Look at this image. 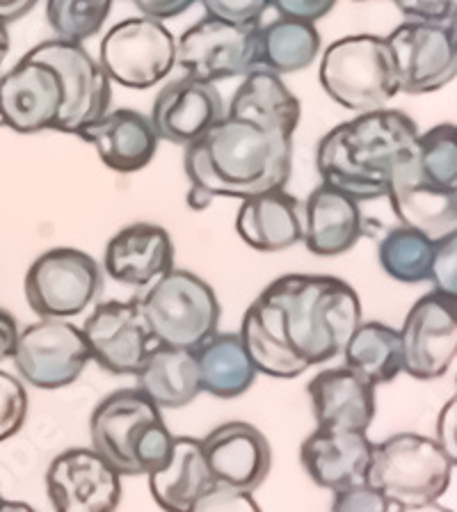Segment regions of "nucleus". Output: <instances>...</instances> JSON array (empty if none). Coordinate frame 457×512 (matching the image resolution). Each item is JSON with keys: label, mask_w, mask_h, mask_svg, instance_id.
I'll return each mask as SVG.
<instances>
[{"label": "nucleus", "mask_w": 457, "mask_h": 512, "mask_svg": "<svg viewBox=\"0 0 457 512\" xmlns=\"http://www.w3.org/2000/svg\"><path fill=\"white\" fill-rule=\"evenodd\" d=\"M188 206L195 211L218 197L243 199L286 188L293 170V138L224 115L186 147Z\"/></svg>", "instance_id": "f257e3e1"}, {"label": "nucleus", "mask_w": 457, "mask_h": 512, "mask_svg": "<svg viewBox=\"0 0 457 512\" xmlns=\"http://www.w3.org/2000/svg\"><path fill=\"white\" fill-rule=\"evenodd\" d=\"M419 128L400 110L362 112L323 135L316 149V167L323 183L375 202L387 197L389 179L400 160L412 156Z\"/></svg>", "instance_id": "f03ea898"}, {"label": "nucleus", "mask_w": 457, "mask_h": 512, "mask_svg": "<svg viewBox=\"0 0 457 512\" xmlns=\"http://www.w3.org/2000/svg\"><path fill=\"white\" fill-rule=\"evenodd\" d=\"M282 309L295 352L311 366L332 362L362 320V300L348 282L332 275H284L263 288Z\"/></svg>", "instance_id": "7ed1b4c3"}, {"label": "nucleus", "mask_w": 457, "mask_h": 512, "mask_svg": "<svg viewBox=\"0 0 457 512\" xmlns=\"http://www.w3.org/2000/svg\"><path fill=\"white\" fill-rule=\"evenodd\" d=\"M92 448L122 476H149L170 455L174 435L160 407L135 389H119L94 407Z\"/></svg>", "instance_id": "20e7f679"}, {"label": "nucleus", "mask_w": 457, "mask_h": 512, "mask_svg": "<svg viewBox=\"0 0 457 512\" xmlns=\"http://www.w3.org/2000/svg\"><path fill=\"white\" fill-rule=\"evenodd\" d=\"M318 78L332 101L357 115L387 108L400 92L387 37L368 32L341 37L327 46L320 58Z\"/></svg>", "instance_id": "39448f33"}, {"label": "nucleus", "mask_w": 457, "mask_h": 512, "mask_svg": "<svg viewBox=\"0 0 457 512\" xmlns=\"http://www.w3.org/2000/svg\"><path fill=\"white\" fill-rule=\"evenodd\" d=\"M453 462L437 439L416 432H398L373 444L366 483L380 490L391 506H421L448 492Z\"/></svg>", "instance_id": "423d86ee"}, {"label": "nucleus", "mask_w": 457, "mask_h": 512, "mask_svg": "<svg viewBox=\"0 0 457 512\" xmlns=\"http://www.w3.org/2000/svg\"><path fill=\"white\" fill-rule=\"evenodd\" d=\"M151 341L195 350L218 332L220 302L213 286L190 270L172 268L138 300Z\"/></svg>", "instance_id": "0eeeda50"}, {"label": "nucleus", "mask_w": 457, "mask_h": 512, "mask_svg": "<svg viewBox=\"0 0 457 512\" xmlns=\"http://www.w3.org/2000/svg\"><path fill=\"white\" fill-rule=\"evenodd\" d=\"M99 64L110 83L149 90L176 67V39L163 21L131 16L112 26L99 46Z\"/></svg>", "instance_id": "6e6552de"}, {"label": "nucleus", "mask_w": 457, "mask_h": 512, "mask_svg": "<svg viewBox=\"0 0 457 512\" xmlns=\"http://www.w3.org/2000/svg\"><path fill=\"white\" fill-rule=\"evenodd\" d=\"M103 288L101 266L76 247L39 254L23 279L28 307L39 318H74L90 307Z\"/></svg>", "instance_id": "1a4fd4ad"}, {"label": "nucleus", "mask_w": 457, "mask_h": 512, "mask_svg": "<svg viewBox=\"0 0 457 512\" xmlns=\"http://www.w3.org/2000/svg\"><path fill=\"white\" fill-rule=\"evenodd\" d=\"M259 23H231L208 16L176 39V67L186 76L218 83L259 67Z\"/></svg>", "instance_id": "9d476101"}, {"label": "nucleus", "mask_w": 457, "mask_h": 512, "mask_svg": "<svg viewBox=\"0 0 457 512\" xmlns=\"http://www.w3.org/2000/svg\"><path fill=\"white\" fill-rule=\"evenodd\" d=\"M55 69L62 83V108L53 131L78 135L110 110L112 83L83 44L48 39L26 53Z\"/></svg>", "instance_id": "9b49d317"}, {"label": "nucleus", "mask_w": 457, "mask_h": 512, "mask_svg": "<svg viewBox=\"0 0 457 512\" xmlns=\"http://www.w3.org/2000/svg\"><path fill=\"white\" fill-rule=\"evenodd\" d=\"M10 359L30 387L62 389L83 375L92 357L80 327L62 318H42L19 330Z\"/></svg>", "instance_id": "f8f14e48"}, {"label": "nucleus", "mask_w": 457, "mask_h": 512, "mask_svg": "<svg viewBox=\"0 0 457 512\" xmlns=\"http://www.w3.org/2000/svg\"><path fill=\"white\" fill-rule=\"evenodd\" d=\"M46 492L55 512H117L122 474L94 448H69L48 464Z\"/></svg>", "instance_id": "ddd939ff"}, {"label": "nucleus", "mask_w": 457, "mask_h": 512, "mask_svg": "<svg viewBox=\"0 0 457 512\" xmlns=\"http://www.w3.org/2000/svg\"><path fill=\"white\" fill-rule=\"evenodd\" d=\"M400 92L430 94L457 76V42L442 23L405 21L387 37Z\"/></svg>", "instance_id": "4468645a"}, {"label": "nucleus", "mask_w": 457, "mask_h": 512, "mask_svg": "<svg viewBox=\"0 0 457 512\" xmlns=\"http://www.w3.org/2000/svg\"><path fill=\"white\" fill-rule=\"evenodd\" d=\"M400 346L410 378H442L457 359V304L439 293L416 300L400 327Z\"/></svg>", "instance_id": "2eb2a0df"}, {"label": "nucleus", "mask_w": 457, "mask_h": 512, "mask_svg": "<svg viewBox=\"0 0 457 512\" xmlns=\"http://www.w3.org/2000/svg\"><path fill=\"white\" fill-rule=\"evenodd\" d=\"M60 108V76L46 62L23 55L0 76V126L21 135L53 131Z\"/></svg>", "instance_id": "dca6fc26"}, {"label": "nucleus", "mask_w": 457, "mask_h": 512, "mask_svg": "<svg viewBox=\"0 0 457 512\" xmlns=\"http://www.w3.org/2000/svg\"><path fill=\"white\" fill-rule=\"evenodd\" d=\"M90 357L115 375H135L149 355L151 334L138 300H110L96 307L80 327Z\"/></svg>", "instance_id": "f3484780"}, {"label": "nucleus", "mask_w": 457, "mask_h": 512, "mask_svg": "<svg viewBox=\"0 0 457 512\" xmlns=\"http://www.w3.org/2000/svg\"><path fill=\"white\" fill-rule=\"evenodd\" d=\"M202 448L208 471L218 487L252 494L270 476V442L252 423H222L202 439Z\"/></svg>", "instance_id": "a211bd4d"}, {"label": "nucleus", "mask_w": 457, "mask_h": 512, "mask_svg": "<svg viewBox=\"0 0 457 512\" xmlns=\"http://www.w3.org/2000/svg\"><path fill=\"white\" fill-rule=\"evenodd\" d=\"M224 115H227V106L215 83L183 76L158 92L149 117L160 140L188 147Z\"/></svg>", "instance_id": "6ab92c4d"}, {"label": "nucleus", "mask_w": 457, "mask_h": 512, "mask_svg": "<svg viewBox=\"0 0 457 512\" xmlns=\"http://www.w3.org/2000/svg\"><path fill=\"white\" fill-rule=\"evenodd\" d=\"M387 199L403 227L421 231L432 243L457 229L455 195L437 188L421 174L416 151L394 167Z\"/></svg>", "instance_id": "aec40b11"}, {"label": "nucleus", "mask_w": 457, "mask_h": 512, "mask_svg": "<svg viewBox=\"0 0 457 512\" xmlns=\"http://www.w3.org/2000/svg\"><path fill=\"white\" fill-rule=\"evenodd\" d=\"M373 442L364 430L318 426L300 446V462L307 476L325 490L364 483Z\"/></svg>", "instance_id": "412c9836"}, {"label": "nucleus", "mask_w": 457, "mask_h": 512, "mask_svg": "<svg viewBox=\"0 0 457 512\" xmlns=\"http://www.w3.org/2000/svg\"><path fill=\"white\" fill-rule=\"evenodd\" d=\"M76 138L92 144L108 170L122 174L144 170L156 158L160 144L151 117L131 108L108 110Z\"/></svg>", "instance_id": "4be33fe9"}, {"label": "nucleus", "mask_w": 457, "mask_h": 512, "mask_svg": "<svg viewBox=\"0 0 457 512\" xmlns=\"http://www.w3.org/2000/svg\"><path fill=\"white\" fill-rule=\"evenodd\" d=\"M174 268V243L163 227L135 222L108 240L103 270L119 284L151 286Z\"/></svg>", "instance_id": "5701e85b"}, {"label": "nucleus", "mask_w": 457, "mask_h": 512, "mask_svg": "<svg viewBox=\"0 0 457 512\" xmlns=\"http://www.w3.org/2000/svg\"><path fill=\"white\" fill-rule=\"evenodd\" d=\"M364 234L362 208L355 197L327 183L311 192L302 208V240L316 256H341L350 252Z\"/></svg>", "instance_id": "b1692460"}, {"label": "nucleus", "mask_w": 457, "mask_h": 512, "mask_svg": "<svg viewBox=\"0 0 457 512\" xmlns=\"http://www.w3.org/2000/svg\"><path fill=\"white\" fill-rule=\"evenodd\" d=\"M307 391L318 426L366 432L378 414L375 387L348 366L320 371Z\"/></svg>", "instance_id": "393cba45"}, {"label": "nucleus", "mask_w": 457, "mask_h": 512, "mask_svg": "<svg viewBox=\"0 0 457 512\" xmlns=\"http://www.w3.org/2000/svg\"><path fill=\"white\" fill-rule=\"evenodd\" d=\"M238 334L256 373L270 375L277 380H293L309 368V364L291 346L282 309L263 293L247 307Z\"/></svg>", "instance_id": "a878e982"}, {"label": "nucleus", "mask_w": 457, "mask_h": 512, "mask_svg": "<svg viewBox=\"0 0 457 512\" xmlns=\"http://www.w3.org/2000/svg\"><path fill=\"white\" fill-rule=\"evenodd\" d=\"M236 231L256 252H284L302 240V206L286 188L259 192L240 204Z\"/></svg>", "instance_id": "bb28decb"}, {"label": "nucleus", "mask_w": 457, "mask_h": 512, "mask_svg": "<svg viewBox=\"0 0 457 512\" xmlns=\"http://www.w3.org/2000/svg\"><path fill=\"white\" fill-rule=\"evenodd\" d=\"M147 478L151 496L163 512H188L215 487L202 439L192 437H174L170 455Z\"/></svg>", "instance_id": "cd10ccee"}, {"label": "nucleus", "mask_w": 457, "mask_h": 512, "mask_svg": "<svg viewBox=\"0 0 457 512\" xmlns=\"http://www.w3.org/2000/svg\"><path fill=\"white\" fill-rule=\"evenodd\" d=\"M227 115L293 138L300 126L302 106L298 96L284 85L282 76L256 67L231 96Z\"/></svg>", "instance_id": "c85d7f7f"}, {"label": "nucleus", "mask_w": 457, "mask_h": 512, "mask_svg": "<svg viewBox=\"0 0 457 512\" xmlns=\"http://www.w3.org/2000/svg\"><path fill=\"white\" fill-rule=\"evenodd\" d=\"M135 378H138V389L160 410L186 407L202 394L195 350L188 348L154 343Z\"/></svg>", "instance_id": "c756f323"}, {"label": "nucleus", "mask_w": 457, "mask_h": 512, "mask_svg": "<svg viewBox=\"0 0 457 512\" xmlns=\"http://www.w3.org/2000/svg\"><path fill=\"white\" fill-rule=\"evenodd\" d=\"M199 384L215 398L243 396L256 380V368L243 346L240 334L215 332L195 348Z\"/></svg>", "instance_id": "7c9ffc66"}, {"label": "nucleus", "mask_w": 457, "mask_h": 512, "mask_svg": "<svg viewBox=\"0 0 457 512\" xmlns=\"http://www.w3.org/2000/svg\"><path fill=\"white\" fill-rule=\"evenodd\" d=\"M320 55V32L316 23L279 19L259 28V67L272 74H295L307 69Z\"/></svg>", "instance_id": "2f4dec72"}, {"label": "nucleus", "mask_w": 457, "mask_h": 512, "mask_svg": "<svg viewBox=\"0 0 457 512\" xmlns=\"http://www.w3.org/2000/svg\"><path fill=\"white\" fill-rule=\"evenodd\" d=\"M346 366L362 375L373 387L394 382L403 373L400 332L384 323H362L343 348Z\"/></svg>", "instance_id": "473e14b6"}, {"label": "nucleus", "mask_w": 457, "mask_h": 512, "mask_svg": "<svg viewBox=\"0 0 457 512\" xmlns=\"http://www.w3.org/2000/svg\"><path fill=\"white\" fill-rule=\"evenodd\" d=\"M432 250H435V243L421 231L396 227L380 238L378 259L391 279L403 284H419L430 282Z\"/></svg>", "instance_id": "72a5a7b5"}, {"label": "nucleus", "mask_w": 457, "mask_h": 512, "mask_svg": "<svg viewBox=\"0 0 457 512\" xmlns=\"http://www.w3.org/2000/svg\"><path fill=\"white\" fill-rule=\"evenodd\" d=\"M115 0H46V21L55 37L83 44L101 32Z\"/></svg>", "instance_id": "f704fd0d"}, {"label": "nucleus", "mask_w": 457, "mask_h": 512, "mask_svg": "<svg viewBox=\"0 0 457 512\" xmlns=\"http://www.w3.org/2000/svg\"><path fill=\"white\" fill-rule=\"evenodd\" d=\"M416 160L421 174L446 192L457 190V124H437L419 133Z\"/></svg>", "instance_id": "c9c22d12"}, {"label": "nucleus", "mask_w": 457, "mask_h": 512, "mask_svg": "<svg viewBox=\"0 0 457 512\" xmlns=\"http://www.w3.org/2000/svg\"><path fill=\"white\" fill-rule=\"evenodd\" d=\"M28 419L26 387L7 371H0V444L12 439Z\"/></svg>", "instance_id": "e433bc0d"}, {"label": "nucleus", "mask_w": 457, "mask_h": 512, "mask_svg": "<svg viewBox=\"0 0 457 512\" xmlns=\"http://www.w3.org/2000/svg\"><path fill=\"white\" fill-rule=\"evenodd\" d=\"M430 282L435 286V293L457 304V229L435 240Z\"/></svg>", "instance_id": "4c0bfd02"}, {"label": "nucleus", "mask_w": 457, "mask_h": 512, "mask_svg": "<svg viewBox=\"0 0 457 512\" xmlns=\"http://www.w3.org/2000/svg\"><path fill=\"white\" fill-rule=\"evenodd\" d=\"M391 503L373 485L355 483L334 492L330 512H389Z\"/></svg>", "instance_id": "58836bf2"}, {"label": "nucleus", "mask_w": 457, "mask_h": 512, "mask_svg": "<svg viewBox=\"0 0 457 512\" xmlns=\"http://www.w3.org/2000/svg\"><path fill=\"white\" fill-rule=\"evenodd\" d=\"M188 512H263L250 492L218 487L208 490Z\"/></svg>", "instance_id": "ea45409f"}, {"label": "nucleus", "mask_w": 457, "mask_h": 512, "mask_svg": "<svg viewBox=\"0 0 457 512\" xmlns=\"http://www.w3.org/2000/svg\"><path fill=\"white\" fill-rule=\"evenodd\" d=\"M208 16L231 23H259L270 0H199Z\"/></svg>", "instance_id": "a19ab883"}, {"label": "nucleus", "mask_w": 457, "mask_h": 512, "mask_svg": "<svg viewBox=\"0 0 457 512\" xmlns=\"http://www.w3.org/2000/svg\"><path fill=\"white\" fill-rule=\"evenodd\" d=\"M394 3L410 21L442 23V26H448L457 10V0H394Z\"/></svg>", "instance_id": "79ce46f5"}, {"label": "nucleus", "mask_w": 457, "mask_h": 512, "mask_svg": "<svg viewBox=\"0 0 457 512\" xmlns=\"http://www.w3.org/2000/svg\"><path fill=\"white\" fill-rule=\"evenodd\" d=\"M336 3L339 0H270V7H275L277 14L284 19L316 23L330 14Z\"/></svg>", "instance_id": "37998d69"}, {"label": "nucleus", "mask_w": 457, "mask_h": 512, "mask_svg": "<svg viewBox=\"0 0 457 512\" xmlns=\"http://www.w3.org/2000/svg\"><path fill=\"white\" fill-rule=\"evenodd\" d=\"M437 444L457 467V394L442 407L437 419Z\"/></svg>", "instance_id": "c03bdc74"}, {"label": "nucleus", "mask_w": 457, "mask_h": 512, "mask_svg": "<svg viewBox=\"0 0 457 512\" xmlns=\"http://www.w3.org/2000/svg\"><path fill=\"white\" fill-rule=\"evenodd\" d=\"M131 3L138 7L144 16H151V19L165 21L174 19V16H181L188 12L197 0H131Z\"/></svg>", "instance_id": "a18cd8bd"}, {"label": "nucleus", "mask_w": 457, "mask_h": 512, "mask_svg": "<svg viewBox=\"0 0 457 512\" xmlns=\"http://www.w3.org/2000/svg\"><path fill=\"white\" fill-rule=\"evenodd\" d=\"M16 336H19V325H16L14 316L10 311L0 309V362H5V359L12 357Z\"/></svg>", "instance_id": "49530a36"}, {"label": "nucleus", "mask_w": 457, "mask_h": 512, "mask_svg": "<svg viewBox=\"0 0 457 512\" xmlns=\"http://www.w3.org/2000/svg\"><path fill=\"white\" fill-rule=\"evenodd\" d=\"M35 5H37V0H0V21L3 23L19 21Z\"/></svg>", "instance_id": "de8ad7c7"}, {"label": "nucleus", "mask_w": 457, "mask_h": 512, "mask_svg": "<svg viewBox=\"0 0 457 512\" xmlns=\"http://www.w3.org/2000/svg\"><path fill=\"white\" fill-rule=\"evenodd\" d=\"M10 32H7V23L0 21V69H3V64L7 60V55H10Z\"/></svg>", "instance_id": "09e8293b"}, {"label": "nucleus", "mask_w": 457, "mask_h": 512, "mask_svg": "<svg viewBox=\"0 0 457 512\" xmlns=\"http://www.w3.org/2000/svg\"><path fill=\"white\" fill-rule=\"evenodd\" d=\"M398 512H453V510L446 506H439L437 501H432V503H421V506H403L398 508Z\"/></svg>", "instance_id": "8fccbe9b"}, {"label": "nucleus", "mask_w": 457, "mask_h": 512, "mask_svg": "<svg viewBox=\"0 0 457 512\" xmlns=\"http://www.w3.org/2000/svg\"><path fill=\"white\" fill-rule=\"evenodd\" d=\"M0 512H37L32 506L23 501H5L0 499Z\"/></svg>", "instance_id": "3c124183"}, {"label": "nucleus", "mask_w": 457, "mask_h": 512, "mask_svg": "<svg viewBox=\"0 0 457 512\" xmlns=\"http://www.w3.org/2000/svg\"><path fill=\"white\" fill-rule=\"evenodd\" d=\"M448 28H451L453 37H455V42H457V10H455V14H453V19L448 21Z\"/></svg>", "instance_id": "603ef678"}, {"label": "nucleus", "mask_w": 457, "mask_h": 512, "mask_svg": "<svg viewBox=\"0 0 457 512\" xmlns=\"http://www.w3.org/2000/svg\"><path fill=\"white\" fill-rule=\"evenodd\" d=\"M455 206H457V190H455Z\"/></svg>", "instance_id": "864d4df0"}, {"label": "nucleus", "mask_w": 457, "mask_h": 512, "mask_svg": "<svg viewBox=\"0 0 457 512\" xmlns=\"http://www.w3.org/2000/svg\"><path fill=\"white\" fill-rule=\"evenodd\" d=\"M0 499H3V496H0Z\"/></svg>", "instance_id": "5fc2aeb1"}]
</instances>
